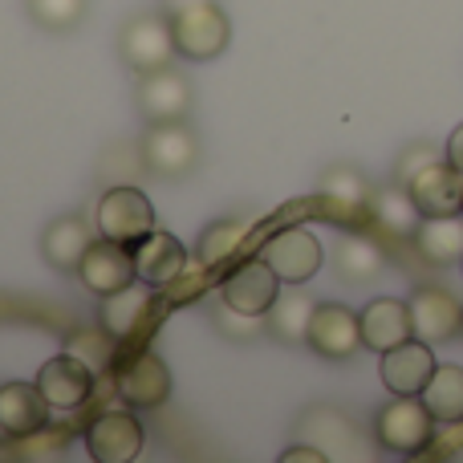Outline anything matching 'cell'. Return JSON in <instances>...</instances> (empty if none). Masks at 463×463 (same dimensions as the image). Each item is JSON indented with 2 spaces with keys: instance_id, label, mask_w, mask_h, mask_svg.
Masks as SVG:
<instances>
[{
  "instance_id": "6da1fadb",
  "label": "cell",
  "mask_w": 463,
  "mask_h": 463,
  "mask_svg": "<svg viewBox=\"0 0 463 463\" xmlns=\"http://www.w3.org/2000/svg\"><path fill=\"white\" fill-rule=\"evenodd\" d=\"M167 293L146 280H130L127 288L102 297V329L118 345H146L167 313Z\"/></svg>"
},
{
  "instance_id": "7a4b0ae2",
  "label": "cell",
  "mask_w": 463,
  "mask_h": 463,
  "mask_svg": "<svg viewBox=\"0 0 463 463\" xmlns=\"http://www.w3.org/2000/svg\"><path fill=\"white\" fill-rule=\"evenodd\" d=\"M106 378L114 383V394L135 411L163 407L171 394L167 362H163L155 350H146V345H122L118 358H114V370Z\"/></svg>"
},
{
  "instance_id": "3957f363",
  "label": "cell",
  "mask_w": 463,
  "mask_h": 463,
  "mask_svg": "<svg viewBox=\"0 0 463 463\" xmlns=\"http://www.w3.org/2000/svg\"><path fill=\"white\" fill-rule=\"evenodd\" d=\"M435 423L439 419L427 411V402L419 394H394V402H386L374 419V435L386 451L394 456H419L427 451L435 435Z\"/></svg>"
},
{
  "instance_id": "277c9868",
  "label": "cell",
  "mask_w": 463,
  "mask_h": 463,
  "mask_svg": "<svg viewBox=\"0 0 463 463\" xmlns=\"http://www.w3.org/2000/svg\"><path fill=\"white\" fill-rule=\"evenodd\" d=\"M171 29H175L179 57H187V61H212L232 41V21L216 0H200V5L171 13Z\"/></svg>"
},
{
  "instance_id": "5b68a950",
  "label": "cell",
  "mask_w": 463,
  "mask_h": 463,
  "mask_svg": "<svg viewBox=\"0 0 463 463\" xmlns=\"http://www.w3.org/2000/svg\"><path fill=\"white\" fill-rule=\"evenodd\" d=\"M118 53L135 73H151L171 65L179 57L171 13H138L135 21H127V29L118 37Z\"/></svg>"
},
{
  "instance_id": "8992f818",
  "label": "cell",
  "mask_w": 463,
  "mask_h": 463,
  "mask_svg": "<svg viewBox=\"0 0 463 463\" xmlns=\"http://www.w3.org/2000/svg\"><path fill=\"white\" fill-rule=\"evenodd\" d=\"M138 151H143V163L155 175L175 179V175H187V171L200 163V138H195V130L187 127L184 118L151 122L143 143H138Z\"/></svg>"
},
{
  "instance_id": "52a82bcc",
  "label": "cell",
  "mask_w": 463,
  "mask_h": 463,
  "mask_svg": "<svg viewBox=\"0 0 463 463\" xmlns=\"http://www.w3.org/2000/svg\"><path fill=\"white\" fill-rule=\"evenodd\" d=\"M220 293H224V305L232 313H248V317H264L272 309L280 293V277L272 272V264L264 256H248V260H236L220 280Z\"/></svg>"
},
{
  "instance_id": "ba28073f",
  "label": "cell",
  "mask_w": 463,
  "mask_h": 463,
  "mask_svg": "<svg viewBox=\"0 0 463 463\" xmlns=\"http://www.w3.org/2000/svg\"><path fill=\"white\" fill-rule=\"evenodd\" d=\"M98 236L114 240V244L135 248L146 232H155V208L138 187H110L98 200Z\"/></svg>"
},
{
  "instance_id": "9c48e42d",
  "label": "cell",
  "mask_w": 463,
  "mask_h": 463,
  "mask_svg": "<svg viewBox=\"0 0 463 463\" xmlns=\"http://www.w3.org/2000/svg\"><path fill=\"white\" fill-rule=\"evenodd\" d=\"M260 256L272 264V272H277L285 285H305L309 277H317L321 260H326L321 240L313 236L309 228H280V232H272V236L264 240Z\"/></svg>"
},
{
  "instance_id": "30bf717a",
  "label": "cell",
  "mask_w": 463,
  "mask_h": 463,
  "mask_svg": "<svg viewBox=\"0 0 463 463\" xmlns=\"http://www.w3.org/2000/svg\"><path fill=\"white\" fill-rule=\"evenodd\" d=\"M98 386V374L78 358V354H57L37 370V391L53 411H78L90 402Z\"/></svg>"
},
{
  "instance_id": "8fae6325",
  "label": "cell",
  "mask_w": 463,
  "mask_h": 463,
  "mask_svg": "<svg viewBox=\"0 0 463 463\" xmlns=\"http://www.w3.org/2000/svg\"><path fill=\"white\" fill-rule=\"evenodd\" d=\"M78 280L90 288L94 297H110L118 293V288H127L135 277V252H130L127 244H114V240H94V244L86 248V256H81L78 264Z\"/></svg>"
},
{
  "instance_id": "7c38bea8",
  "label": "cell",
  "mask_w": 463,
  "mask_h": 463,
  "mask_svg": "<svg viewBox=\"0 0 463 463\" xmlns=\"http://www.w3.org/2000/svg\"><path fill=\"white\" fill-rule=\"evenodd\" d=\"M86 448L98 463H130L143 451V423L130 411H102L86 427Z\"/></svg>"
},
{
  "instance_id": "4fadbf2b",
  "label": "cell",
  "mask_w": 463,
  "mask_h": 463,
  "mask_svg": "<svg viewBox=\"0 0 463 463\" xmlns=\"http://www.w3.org/2000/svg\"><path fill=\"white\" fill-rule=\"evenodd\" d=\"M138 110L146 122H171V118H187L192 110V81L184 73H175L171 65L151 73H138V94H135Z\"/></svg>"
},
{
  "instance_id": "5bb4252c",
  "label": "cell",
  "mask_w": 463,
  "mask_h": 463,
  "mask_svg": "<svg viewBox=\"0 0 463 463\" xmlns=\"http://www.w3.org/2000/svg\"><path fill=\"white\" fill-rule=\"evenodd\" d=\"M309 350H317L321 358H350L354 350H362V313L345 309V305H317L309 321V337H305Z\"/></svg>"
},
{
  "instance_id": "9a60e30c",
  "label": "cell",
  "mask_w": 463,
  "mask_h": 463,
  "mask_svg": "<svg viewBox=\"0 0 463 463\" xmlns=\"http://www.w3.org/2000/svg\"><path fill=\"white\" fill-rule=\"evenodd\" d=\"M407 192L415 195L423 216H463V171L451 167L448 159H435L415 171Z\"/></svg>"
},
{
  "instance_id": "2e32d148",
  "label": "cell",
  "mask_w": 463,
  "mask_h": 463,
  "mask_svg": "<svg viewBox=\"0 0 463 463\" xmlns=\"http://www.w3.org/2000/svg\"><path fill=\"white\" fill-rule=\"evenodd\" d=\"M378 358H383L378 362V374H383V386L391 394H423V386L431 383V374L439 370L435 366L431 342H419V337L378 354Z\"/></svg>"
},
{
  "instance_id": "e0dca14e",
  "label": "cell",
  "mask_w": 463,
  "mask_h": 463,
  "mask_svg": "<svg viewBox=\"0 0 463 463\" xmlns=\"http://www.w3.org/2000/svg\"><path fill=\"white\" fill-rule=\"evenodd\" d=\"M411 321H415L419 342L443 345L463 329V305L448 293V288L423 285V288H415V297H411Z\"/></svg>"
},
{
  "instance_id": "ac0fdd59",
  "label": "cell",
  "mask_w": 463,
  "mask_h": 463,
  "mask_svg": "<svg viewBox=\"0 0 463 463\" xmlns=\"http://www.w3.org/2000/svg\"><path fill=\"white\" fill-rule=\"evenodd\" d=\"M415 337V321H411V301H399V297H378L362 309V342L366 350L386 354L394 345L411 342Z\"/></svg>"
},
{
  "instance_id": "d6986e66",
  "label": "cell",
  "mask_w": 463,
  "mask_h": 463,
  "mask_svg": "<svg viewBox=\"0 0 463 463\" xmlns=\"http://www.w3.org/2000/svg\"><path fill=\"white\" fill-rule=\"evenodd\" d=\"M130 252H135V277L146 280V285H155V288H163V293H167L171 280H175L187 264V248L179 244L171 232H159V228L146 232Z\"/></svg>"
},
{
  "instance_id": "ffe728a7",
  "label": "cell",
  "mask_w": 463,
  "mask_h": 463,
  "mask_svg": "<svg viewBox=\"0 0 463 463\" xmlns=\"http://www.w3.org/2000/svg\"><path fill=\"white\" fill-rule=\"evenodd\" d=\"M49 402L45 394L37 391V383L24 386V383H8L0 386V431L13 435V439H24V435L41 431L49 423Z\"/></svg>"
},
{
  "instance_id": "44dd1931",
  "label": "cell",
  "mask_w": 463,
  "mask_h": 463,
  "mask_svg": "<svg viewBox=\"0 0 463 463\" xmlns=\"http://www.w3.org/2000/svg\"><path fill=\"white\" fill-rule=\"evenodd\" d=\"M321 203L329 220H362L370 216V184L358 167H329L321 175Z\"/></svg>"
},
{
  "instance_id": "7402d4cb",
  "label": "cell",
  "mask_w": 463,
  "mask_h": 463,
  "mask_svg": "<svg viewBox=\"0 0 463 463\" xmlns=\"http://www.w3.org/2000/svg\"><path fill=\"white\" fill-rule=\"evenodd\" d=\"M411 240L427 264H463V216H423Z\"/></svg>"
},
{
  "instance_id": "603a6c76",
  "label": "cell",
  "mask_w": 463,
  "mask_h": 463,
  "mask_svg": "<svg viewBox=\"0 0 463 463\" xmlns=\"http://www.w3.org/2000/svg\"><path fill=\"white\" fill-rule=\"evenodd\" d=\"M90 244H94V240H90V228L81 216H57L53 224L45 228V236H41L45 260L53 264V269H73V272H78Z\"/></svg>"
},
{
  "instance_id": "cb8c5ba5",
  "label": "cell",
  "mask_w": 463,
  "mask_h": 463,
  "mask_svg": "<svg viewBox=\"0 0 463 463\" xmlns=\"http://www.w3.org/2000/svg\"><path fill=\"white\" fill-rule=\"evenodd\" d=\"M370 220L386 232V236H415V228L423 224V212H419L415 195L402 187H386V192L370 195Z\"/></svg>"
},
{
  "instance_id": "d4e9b609",
  "label": "cell",
  "mask_w": 463,
  "mask_h": 463,
  "mask_svg": "<svg viewBox=\"0 0 463 463\" xmlns=\"http://www.w3.org/2000/svg\"><path fill=\"white\" fill-rule=\"evenodd\" d=\"M313 313H317V301H313V297H305L301 288H288V293H277L272 309L264 313V326H269L280 342H293L297 345V342H305V337H309Z\"/></svg>"
},
{
  "instance_id": "484cf974",
  "label": "cell",
  "mask_w": 463,
  "mask_h": 463,
  "mask_svg": "<svg viewBox=\"0 0 463 463\" xmlns=\"http://www.w3.org/2000/svg\"><path fill=\"white\" fill-rule=\"evenodd\" d=\"M244 244H248V224L244 220H216V224L200 236L195 256H200L212 272H220V269H232V264H236V256L244 252Z\"/></svg>"
},
{
  "instance_id": "4316f807",
  "label": "cell",
  "mask_w": 463,
  "mask_h": 463,
  "mask_svg": "<svg viewBox=\"0 0 463 463\" xmlns=\"http://www.w3.org/2000/svg\"><path fill=\"white\" fill-rule=\"evenodd\" d=\"M419 399L427 402V411H431L439 423H463V370L439 366Z\"/></svg>"
},
{
  "instance_id": "83f0119b",
  "label": "cell",
  "mask_w": 463,
  "mask_h": 463,
  "mask_svg": "<svg viewBox=\"0 0 463 463\" xmlns=\"http://www.w3.org/2000/svg\"><path fill=\"white\" fill-rule=\"evenodd\" d=\"M337 272L350 280H370L378 269H383V252H378L370 240L362 236H345L342 244H337V256H334Z\"/></svg>"
},
{
  "instance_id": "f1b7e54d",
  "label": "cell",
  "mask_w": 463,
  "mask_h": 463,
  "mask_svg": "<svg viewBox=\"0 0 463 463\" xmlns=\"http://www.w3.org/2000/svg\"><path fill=\"white\" fill-rule=\"evenodd\" d=\"M118 350H122V345L114 342L106 329H98V334H90V329H78V334H70V354H78V358L86 362V366L94 370L98 378L114 370V358H118Z\"/></svg>"
},
{
  "instance_id": "f546056e",
  "label": "cell",
  "mask_w": 463,
  "mask_h": 463,
  "mask_svg": "<svg viewBox=\"0 0 463 463\" xmlns=\"http://www.w3.org/2000/svg\"><path fill=\"white\" fill-rule=\"evenodd\" d=\"M29 5V16L49 33H70L78 29V21L86 16L90 0H24Z\"/></svg>"
},
{
  "instance_id": "4dcf8cb0",
  "label": "cell",
  "mask_w": 463,
  "mask_h": 463,
  "mask_svg": "<svg viewBox=\"0 0 463 463\" xmlns=\"http://www.w3.org/2000/svg\"><path fill=\"white\" fill-rule=\"evenodd\" d=\"M208 277H212V269L200 260V256H187V264H184V272H179L175 280H171V288H167V301L175 305V301H195V297L208 288Z\"/></svg>"
},
{
  "instance_id": "1f68e13d",
  "label": "cell",
  "mask_w": 463,
  "mask_h": 463,
  "mask_svg": "<svg viewBox=\"0 0 463 463\" xmlns=\"http://www.w3.org/2000/svg\"><path fill=\"white\" fill-rule=\"evenodd\" d=\"M65 439H70V431H57V427H41V431L24 435L21 443V456L24 459H57L65 451Z\"/></svg>"
},
{
  "instance_id": "d6a6232c",
  "label": "cell",
  "mask_w": 463,
  "mask_h": 463,
  "mask_svg": "<svg viewBox=\"0 0 463 463\" xmlns=\"http://www.w3.org/2000/svg\"><path fill=\"white\" fill-rule=\"evenodd\" d=\"M427 163H435L431 146H411V151L402 155V163H399V184H411V175H415V171H423Z\"/></svg>"
},
{
  "instance_id": "836d02e7",
  "label": "cell",
  "mask_w": 463,
  "mask_h": 463,
  "mask_svg": "<svg viewBox=\"0 0 463 463\" xmlns=\"http://www.w3.org/2000/svg\"><path fill=\"white\" fill-rule=\"evenodd\" d=\"M448 163L463 171V127H456L451 130V138H448Z\"/></svg>"
},
{
  "instance_id": "e575fe53",
  "label": "cell",
  "mask_w": 463,
  "mask_h": 463,
  "mask_svg": "<svg viewBox=\"0 0 463 463\" xmlns=\"http://www.w3.org/2000/svg\"><path fill=\"white\" fill-rule=\"evenodd\" d=\"M285 463H297V459H309V463H321L326 459V451H317V448H288L285 456H280Z\"/></svg>"
},
{
  "instance_id": "d590c367",
  "label": "cell",
  "mask_w": 463,
  "mask_h": 463,
  "mask_svg": "<svg viewBox=\"0 0 463 463\" xmlns=\"http://www.w3.org/2000/svg\"><path fill=\"white\" fill-rule=\"evenodd\" d=\"M187 5H200V0H167V13H179V8H187Z\"/></svg>"
}]
</instances>
